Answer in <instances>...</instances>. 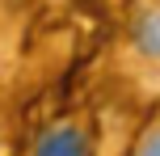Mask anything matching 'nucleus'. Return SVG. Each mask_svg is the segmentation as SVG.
Returning <instances> with one entry per match:
<instances>
[{
	"label": "nucleus",
	"instance_id": "obj_3",
	"mask_svg": "<svg viewBox=\"0 0 160 156\" xmlns=\"http://www.w3.org/2000/svg\"><path fill=\"white\" fill-rule=\"evenodd\" d=\"M135 156H160V127H156L152 135H148L143 143H139V152H135Z\"/></svg>",
	"mask_w": 160,
	"mask_h": 156
},
{
	"label": "nucleus",
	"instance_id": "obj_1",
	"mask_svg": "<svg viewBox=\"0 0 160 156\" xmlns=\"http://www.w3.org/2000/svg\"><path fill=\"white\" fill-rule=\"evenodd\" d=\"M34 156H88V139L76 127H55V131H47L38 139Z\"/></svg>",
	"mask_w": 160,
	"mask_h": 156
},
{
	"label": "nucleus",
	"instance_id": "obj_2",
	"mask_svg": "<svg viewBox=\"0 0 160 156\" xmlns=\"http://www.w3.org/2000/svg\"><path fill=\"white\" fill-rule=\"evenodd\" d=\"M135 38H139V47H143V51L160 55V13H156V8L139 17V34H135Z\"/></svg>",
	"mask_w": 160,
	"mask_h": 156
}]
</instances>
